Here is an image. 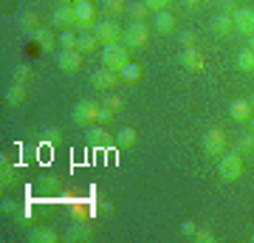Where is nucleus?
I'll list each match as a JSON object with an SVG mask.
<instances>
[{"label": "nucleus", "instance_id": "obj_20", "mask_svg": "<svg viewBox=\"0 0 254 243\" xmlns=\"http://www.w3.org/2000/svg\"><path fill=\"white\" fill-rule=\"evenodd\" d=\"M96 45H102V43L96 40V34H93V31H85V34H79V43H76V48H79L82 54H93V51H96Z\"/></svg>", "mask_w": 254, "mask_h": 243}, {"label": "nucleus", "instance_id": "obj_31", "mask_svg": "<svg viewBox=\"0 0 254 243\" xmlns=\"http://www.w3.org/2000/svg\"><path fill=\"white\" fill-rule=\"evenodd\" d=\"M14 184V170L11 167H6V162H3V172H0V187L6 189V187H11Z\"/></svg>", "mask_w": 254, "mask_h": 243}, {"label": "nucleus", "instance_id": "obj_32", "mask_svg": "<svg viewBox=\"0 0 254 243\" xmlns=\"http://www.w3.org/2000/svg\"><path fill=\"white\" fill-rule=\"evenodd\" d=\"M28 80H31V68H28V65H20V68H14V82H23V85H26Z\"/></svg>", "mask_w": 254, "mask_h": 243}, {"label": "nucleus", "instance_id": "obj_11", "mask_svg": "<svg viewBox=\"0 0 254 243\" xmlns=\"http://www.w3.org/2000/svg\"><path fill=\"white\" fill-rule=\"evenodd\" d=\"M232 20H235V31H240L246 37L254 34V9H235Z\"/></svg>", "mask_w": 254, "mask_h": 243}, {"label": "nucleus", "instance_id": "obj_10", "mask_svg": "<svg viewBox=\"0 0 254 243\" xmlns=\"http://www.w3.org/2000/svg\"><path fill=\"white\" fill-rule=\"evenodd\" d=\"M51 23L60 28H73L76 26V11H73V3H60L54 11H51Z\"/></svg>", "mask_w": 254, "mask_h": 243}, {"label": "nucleus", "instance_id": "obj_29", "mask_svg": "<svg viewBox=\"0 0 254 243\" xmlns=\"http://www.w3.org/2000/svg\"><path fill=\"white\" fill-rule=\"evenodd\" d=\"M76 43H79V37L73 34V28H65L63 37H60V45L63 48H76Z\"/></svg>", "mask_w": 254, "mask_h": 243}, {"label": "nucleus", "instance_id": "obj_5", "mask_svg": "<svg viewBox=\"0 0 254 243\" xmlns=\"http://www.w3.org/2000/svg\"><path fill=\"white\" fill-rule=\"evenodd\" d=\"M147 40H150V28H147V23H141V20H133V23L125 28V34H122V43H125L127 48H144Z\"/></svg>", "mask_w": 254, "mask_h": 243}, {"label": "nucleus", "instance_id": "obj_23", "mask_svg": "<svg viewBox=\"0 0 254 243\" xmlns=\"http://www.w3.org/2000/svg\"><path fill=\"white\" fill-rule=\"evenodd\" d=\"M141 65H136V63H127L125 68H122V71H119V77H122V80L125 82H138L141 80Z\"/></svg>", "mask_w": 254, "mask_h": 243}, {"label": "nucleus", "instance_id": "obj_41", "mask_svg": "<svg viewBox=\"0 0 254 243\" xmlns=\"http://www.w3.org/2000/svg\"><path fill=\"white\" fill-rule=\"evenodd\" d=\"M200 3H203V0H184V6H187V9H198Z\"/></svg>", "mask_w": 254, "mask_h": 243}, {"label": "nucleus", "instance_id": "obj_2", "mask_svg": "<svg viewBox=\"0 0 254 243\" xmlns=\"http://www.w3.org/2000/svg\"><path fill=\"white\" fill-rule=\"evenodd\" d=\"M99 110H102V105L96 99H79L76 105H73V122L76 125H82V127H91V125H96L99 122Z\"/></svg>", "mask_w": 254, "mask_h": 243}, {"label": "nucleus", "instance_id": "obj_34", "mask_svg": "<svg viewBox=\"0 0 254 243\" xmlns=\"http://www.w3.org/2000/svg\"><path fill=\"white\" fill-rule=\"evenodd\" d=\"M195 229H198V224H195V221H190V218L181 224V232L187 235V238H192V235H195Z\"/></svg>", "mask_w": 254, "mask_h": 243}, {"label": "nucleus", "instance_id": "obj_26", "mask_svg": "<svg viewBox=\"0 0 254 243\" xmlns=\"http://www.w3.org/2000/svg\"><path fill=\"white\" fill-rule=\"evenodd\" d=\"M85 238H91V226H88V224L71 226V232L65 235V241H85Z\"/></svg>", "mask_w": 254, "mask_h": 243}, {"label": "nucleus", "instance_id": "obj_47", "mask_svg": "<svg viewBox=\"0 0 254 243\" xmlns=\"http://www.w3.org/2000/svg\"><path fill=\"white\" fill-rule=\"evenodd\" d=\"M252 74H254V68H252Z\"/></svg>", "mask_w": 254, "mask_h": 243}, {"label": "nucleus", "instance_id": "obj_27", "mask_svg": "<svg viewBox=\"0 0 254 243\" xmlns=\"http://www.w3.org/2000/svg\"><path fill=\"white\" fill-rule=\"evenodd\" d=\"M192 238H195V241H198V243H215V232H212L209 226H198V229H195V235H192Z\"/></svg>", "mask_w": 254, "mask_h": 243}, {"label": "nucleus", "instance_id": "obj_12", "mask_svg": "<svg viewBox=\"0 0 254 243\" xmlns=\"http://www.w3.org/2000/svg\"><path fill=\"white\" fill-rule=\"evenodd\" d=\"M178 60H181V65L184 68H190V71H203V54H200L195 45H187Z\"/></svg>", "mask_w": 254, "mask_h": 243}, {"label": "nucleus", "instance_id": "obj_16", "mask_svg": "<svg viewBox=\"0 0 254 243\" xmlns=\"http://www.w3.org/2000/svg\"><path fill=\"white\" fill-rule=\"evenodd\" d=\"M28 241H34V243H54L57 241V232L51 229V226H34V229L28 232Z\"/></svg>", "mask_w": 254, "mask_h": 243}, {"label": "nucleus", "instance_id": "obj_44", "mask_svg": "<svg viewBox=\"0 0 254 243\" xmlns=\"http://www.w3.org/2000/svg\"><path fill=\"white\" fill-rule=\"evenodd\" d=\"M249 125H252V133H254V116H252V119H249Z\"/></svg>", "mask_w": 254, "mask_h": 243}, {"label": "nucleus", "instance_id": "obj_4", "mask_svg": "<svg viewBox=\"0 0 254 243\" xmlns=\"http://www.w3.org/2000/svg\"><path fill=\"white\" fill-rule=\"evenodd\" d=\"M218 172L223 181H237L240 172H243V156L232 150V153H223L220 156V164H218Z\"/></svg>", "mask_w": 254, "mask_h": 243}, {"label": "nucleus", "instance_id": "obj_33", "mask_svg": "<svg viewBox=\"0 0 254 243\" xmlns=\"http://www.w3.org/2000/svg\"><path fill=\"white\" fill-rule=\"evenodd\" d=\"M170 3H173V0H144V6H147L150 11H164Z\"/></svg>", "mask_w": 254, "mask_h": 243}, {"label": "nucleus", "instance_id": "obj_9", "mask_svg": "<svg viewBox=\"0 0 254 243\" xmlns=\"http://www.w3.org/2000/svg\"><path fill=\"white\" fill-rule=\"evenodd\" d=\"M119 71H113V68H99V71H93V77H91V85L96 90H113L119 85Z\"/></svg>", "mask_w": 254, "mask_h": 243}, {"label": "nucleus", "instance_id": "obj_35", "mask_svg": "<svg viewBox=\"0 0 254 243\" xmlns=\"http://www.w3.org/2000/svg\"><path fill=\"white\" fill-rule=\"evenodd\" d=\"M43 136H46V142H51V144H57V142H60V139H63V133H60L57 127H51V130H46V133H43Z\"/></svg>", "mask_w": 254, "mask_h": 243}, {"label": "nucleus", "instance_id": "obj_6", "mask_svg": "<svg viewBox=\"0 0 254 243\" xmlns=\"http://www.w3.org/2000/svg\"><path fill=\"white\" fill-rule=\"evenodd\" d=\"M93 34H96V40H99L102 45H110V43H122V28H119V23L113 17L102 20V23H96V28H93Z\"/></svg>", "mask_w": 254, "mask_h": 243}, {"label": "nucleus", "instance_id": "obj_45", "mask_svg": "<svg viewBox=\"0 0 254 243\" xmlns=\"http://www.w3.org/2000/svg\"><path fill=\"white\" fill-rule=\"evenodd\" d=\"M249 102H252V108H254V93H252V96H249Z\"/></svg>", "mask_w": 254, "mask_h": 243}, {"label": "nucleus", "instance_id": "obj_15", "mask_svg": "<svg viewBox=\"0 0 254 243\" xmlns=\"http://www.w3.org/2000/svg\"><path fill=\"white\" fill-rule=\"evenodd\" d=\"M153 26H155V31H158V34H170V31L175 28V17H173L167 9H164V11H155Z\"/></svg>", "mask_w": 254, "mask_h": 243}, {"label": "nucleus", "instance_id": "obj_22", "mask_svg": "<svg viewBox=\"0 0 254 243\" xmlns=\"http://www.w3.org/2000/svg\"><path fill=\"white\" fill-rule=\"evenodd\" d=\"M34 43L40 45L43 51H48L57 40H54V34H51V28H37V31H34Z\"/></svg>", "mask_w": 254, "mask_h": 243}, {"label": "nucleus", "instance_id": "obj_28", "mask_svg": "<svg viewBox=\"0 0 254 243\" xmlns=\"http://www.w3.org/2000/svg\"><path fill=\"white\" fill-rule=\"evenodd\" d=\"M127 11H130V17H133V20H141V23H144V17H147V11H150V9L144 6V0H138V3H133Z\"/></svg>", "mask_w": 254, "mask_h": 243}, {"label": "nucleus", "instance_id": "obj_25", "mask_svg": "<svg viewBox=\"0 0 254 243\" xmlns=\"http://www.w3.org/2000/svg\"><path fill=\"white\" fill-rule=\"evenodd\" d=\"M237 153L240 156H252L254 153V133L237 136Z\"/></svg>", "mask_w": 254, "mask_h": 243}, {"label": "nucleus", "instance_id": "obj_17", "mask_svg": "<svg viewBox=\"0 0 254 243\" xmlns=\"http://www.w3.org/2000/svg\"><path fill=\"white\" fill-rule=\"evenodd\" d=\"M26 96H28V90L23 82H11L9 90H6V102L9 105H20V102H26Z\"/></svg>", "mask_w": 254, "mask_h": 243}, {"label": "nucleus", "instance_id": "obj_39", "mask_svg": "<svg viewBox=\"0 0 254 243\" xmlns=\"http://www.w3.org/2000/svg\"><path fill=\"white\" fill-rule=\"evenodd\" d=\"M220 6H223V11H229V14H232V11L237 9V6H235V0H220Z\"/></svg>", "mask_w": 254, "mask_h": 243}, {"label": "nucleus", "instance_id": "obj_24", "mask_svg": "<svg viewBox=\"0 0 254 243\" xmlns=\"http://www.w3.org/2000/svg\"><path fill=\"white\" fill-rule=\"evenodd\" d=\"M102 11L108 14V17L116 20L122 11H125V0H102Z\"/></svg>", "mask_w": 254, "mask_h": 243}, {"label": "nucleus", "instance_id": "obj_7", "mask_svg": "<svg viewBox=\"0 0 254 243\" xmlns=\"http://www.w3.org/2000/svg\"><path fill=\"white\" fill-rule=\"evenodd\" d=\"M203 153L206 156H223L226 153V133L220 127H209L203 133Z\"/></svg>", "mask_w": 254, "mask_h": 243}, {"label": "nucleus", "instance_id": "obj_30", "mask_svg": "<svg viewBox=\"0 0 254 243\" xmlns=\"http://www.w3.org/2000/svg\"><path fill=\"white\" fill-rule=\"evenodd\" d=\"M105 108H110L113 113H119V110L125 108V99H122V96H116V93H108V99H105Z\"/></svg>", "mask_w": 254, "mask_h": 243}, {"label": "nucleus", "instance_id": "obj_42", "mask_svg": "<svg viewBox=\"0 0 254 243\" xmlns=\"http://www.w3.org/2000/svg\"><path fill=\"white\" fill-rule=\"evenodd\" d=\"M249 48H252V51H254V34H252V40H249Z\"/></svg>", "mask_w": 254, "mask_h": 243}, {"label": "nucleus", "instance_id": "obj_13", "mask_svg": "<svg viewBox=\"0 0 254 243\" xmlns=\"http://www.w3.org/2000/svg\"><path fill=\"white\" fill-rule=\"evenodd\" d=\"M229 113H232V119H235V122H249V119H252V113H254V108H252V102H249V99H232Z\"/></svg>", "mask_w": 254, "mask_h": 243}, {"label": "nucleus", "instance_id": "obj_8", "mask_svg": "<svg viewBox=\"0 0 254 243\" xmlns=\"http://www.w3.org/2000/svg\"><path fill=\"white\" fill-rule=\"evenodd\" d=\"M57 65H60L65 74H76L82 68V51L79 48H63V51L57 54Z\"/></svg>", "mask_w": 254, "mask_h": 243}, {"label": "nucleus", "instance_id": "obj_43", "mask_svg": "<svg viewBox=\"0 0 254 243\" xmlns=\"http://www.w3.org/2000/svg\"><path fill=\"white\" fill-rule=\"evenodd\" d=\"M60 3H82V0H60Z\"/></svg>", "mask_w": 254, "mask_h": 243}, {"label": "nucleus", "instance_id": "obj_40", "mask_svg": "<svg viewBox=\"0 0 254 243\" xmlns=\"http://www.w3.org/2000/svg\"><path fill=\"white\" fill-rule=\"evenodd\" d=\"M14 207H17V204H14V201H11V198H6V201H3V212H11V209H14Z\"/></svg>", "mask_w": 254, "mask_h": 243}, {"label": "nucleus", "instance_id": "obj_37", "mask_svg": "<svg viewBox=\"0 0 254 243\" xmlns=\"http://www.w3.org/2000/svg\"><path fill=\"white\" fill-rule=\"evenodd\" d=\"M34 23H37V14H26L23 17V28H34Z\"/></svg>", "mask_w": 254, "mask_h": 243}, {"label": "nucleus", "instance_id": "obj_3", "mask_svg": "<svg viewBox=\"0 0 254 243\" xmlns=\"http://www.w3.org/2000/svg\"><path fill=\"white\" fill-rule=\"evenodd\" d=\"M73 11H76V31H82V34H85V31H93V28H96V23H99V20H96V6H93L91 0H82V3H73Z\"/></svg>", "mask_w": 254, "mask_h": 243}, {"label": "nucleus", "instance_id": "obj_14", "mask_svg": "<svg viewBox=\"0 0 254 243\" xmlns=\"http://www.w3.org/2000/svg\"><path fill=\"white\" fill-rule=\"evenodd\" d=\"M232 28H235V20H232V14H229V11H220V14H215V17H212V31H215L218 37L232 34Z\"/></svg>", "mask_w": 254, "mask_h": 243}, {"label": "nucleus", "instance_id": "obj_36", "mask_svg": "<svg viewBox=\"0 0 254 243\" xmlns=\"http://www.w3.org/2000/svg\"><path fill=\"white\" fill-rule=\"evenodd\" d=\"M110 119H113V110L102 105V110H99V122H110Z\"/></svg>", "mask_w": 254, "mask_h": 243}, {"label": "nucleus", "instance_id": "obj_1", "mask_svg": "<svg viewBox=\"0 0 254 243\" xmlns=\"http://www.w3.org/2000/svg\"><path fill=\"white\" fill-rule=\"evenodd\" d=\"M127 63H130V48H127L125 43H110V45L102 48V65H105V68L122 71Z\"/></svg>", "mask_w": 254, "mask_h": 243}, {"label": "nucleus", "instance_id": "obj_46", "mask_svg": "<svg viewBox=\"0 0 254 243\" xmlns=\"http://www.w3.org/2000/svg\"><path fill=\"white\" fill-rule=\"evenodd\" d=\"M252 243H254V232H252Z\"/></svg>", "mask_w": 254, "mask_h": 243}, {"label": "nucleus", "instance_id": "obj_21", "mask_svg": "<svg viewBox=\"0 0 254 243\" xmlns=\"http://www.w3.org/2000/svg\"><path fill=\"white\" fill-rule=\"evenodd\" d=\"M237 68H240V71H252L254 68V51L249 48V45L237 51Z\"/></svg>", "mask_w": 254, "mask_h": 243}, {"label": "nucleus", "instance_id": "obj_18", "mask_svg": "<svg viewBox=\"0 0 254 243\" xmlns=\"http://www.w3.org/2000/svg\"><path fill=\"white\" fill-rule=\"evenodd\" d=\"M136 127H122V130H119L116 136H113V144H116V147H133V144H136Z\"/></svg>", "mask_w": 254, "mask_h": 243}, {"label": "nucleus", "instance_id": "obj_38", "mask_svg": "<svg viewBox=\"0 0 254 243\" xmlns=\"http://www.w3.org/2000/svg\"><path fill=\"white\" fill-rule=\"evenodd\" d=\"M181 43H184V48H187V45H192V43H195V34H192V31H184Z\"/></svg>", "mask_w": 254, "mask_h": 243}, {"label": "nucleus", "instance_id": "obj_19", "mask_svg": "<svg viewBox=\"0 0 254 243\" xmlns=\"http://www.w3.org/2000/svg\"><path fill=\"white\" fill-rule=\"evenodd\" d=\"M88 142H91V147H105V144H110L113 139H110V133L105 127H91V130H88Z\"/></svg>", "mask_w": 254, "mask_h": 243}]
</instances>
